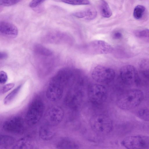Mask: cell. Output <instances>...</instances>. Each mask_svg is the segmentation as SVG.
<instances>
[{
  "label": "cell",
  "mask_w": 149,
  "mask_h": 149,
  "mask_svg": "<svg viewBox=\"0 0 149 149\" xmlns=\"http://www.w3.org/2000/svg\"><path fill=\"white\" fill-rule=\"evenodd\" d=\"M89 121L92 129L98 134H107L111 132L113 128L112 120L104 114H97L93 115Z\"/></svg>",
  "instance_id": "obj_3"
},
{
  "label": "cell",
  "mask_w": 149,
  "mask_h": 149,
  "mask_svg": "<svg viewBox=\"0 0 149 149\" xmlns=\"http://www.w3.org/2000/svg\"><path fill=\"white\" fill-rule=\"evenodd\" d=\"M34 142L31 138L25 137L21 138L16 142L12 148L33 149L34 148Z\"/></svg>",
  "instance_id": "obj_13"
},
{
  "label": "cell",
  "mask_w": 149,
  "mask_h": 149,
  "mask_svg": "<svg viewBox=\"0 0 149 149\" xmlns=\"http://www.w3.org/2000/svg\"><path fill=\"white\" fill-rule=\"evenodd\" d=\"M15 86L14 83H9L3 86L1 89V94H3L12 89Z\"/></svg>",
  "instance_id": "obj_28"
},
{
  "label": "cell",
  "mask_w": 149,
  "mask_h": 149,
  "mask_svg": "<svg viewBox=\"0 0 149 149\" xmlns=\"http://www.w3.org/2000/svg\"><path fill=\"white\" fill-rule=\"evenodd\" d=\"M58 149L77 148L78 146L74 142L67 139H63L59 141L56 145Z\"/></svg>",
  "instance_id": "obj_19"
},
{
  "label": "cell",
  "mask_w": 149,
  "mask_h": 149,
  "mask_svg": "<svg viewBox=\"0 0 149 149\" xmlns=\"http://www.w3.org/2000/svg\"><path fill=\"white\" fill-rule=\"evenodd\" d=\"M121 145L127 149H140L149 148V137L142 135L128 136L121 142Z\"/></svg>",
  "instance_id": "obj_7"
},
{
  "label": "cell",
  "mask_w": 149,
  "mask_h": 149,
  "mask_svg": "<svg viewBox=\"0 0 149 149\" xmlns=\"http://www.w3.org/2000/svg\"><path fill=\"white\" fill-rule=\"evenodd\" d=\"M88 95L90 101L93 104L99 105L106 101L107 96L105 87L99 84H93L89 87Z\"/></svg>",
  "instance_id": "obj_6"
},
{
  "label": "cell",
  "mask_w": 149,
  "mask_h": 149,
  "mask_svg": "<svg viewBox=\"0 0 149 149\" xmlns=\"http://www.w3.org/2000/svg\"><path fill=\"white\" fill-rule=\"evenodd\" d=\"M65 3L72 5H88L90 3L88 0H61Z\"/></svg>",
  "instance_id": "obj_26"
},
{
  "label": "cell",
  "mask_w": 149,
  "mask_h": 149,
  "mask_svg": "<svg viewBox=\"0 0 149 149\" xmlns=\"http://www.w3.org/2000/svg\"><path fill=\"white\" fill-rule=\"evenodd\" d=\"M13 137L6 135H1L0 138V148L6 149L13 146L15 143Z\"/></svg>",
  "instance_id": "obj_17"
},
{
  "label": "cell",
  "mask_w": 149,
  "mask_h": 149,
  "mask_svg": "<svg viewBox=\"0 0 149 149\" xmlns=\"http://www.w3.org/2000/svg\"><path fill=\"white\" fill-rule=\"evenodd\" d=\"M145 10L146 8L143 6H137L135 7L133 11L134 17L137 20L141 19L143 16Z\"/></svg>",
  "instance_id": "obj_24"
},
{
  "label": "cell",
  "mask_w": 149,
  "mask_h": 149,
  "mask_svg": "<svg viewBox=\"0 0 149 149\" xmlns=\"http://www.w3.org/2000/svg\"><path fill=\"white\" fill-rule=\"evenodd\" d=\"M65 76L58 72L51 79L47 88L46 95L49 100L55 102L60 100L63 96Z\"/></svg>",
  "instance_id": "obj_2"
},
{
  "label": "cell",
  "mask_w": 149,
  "mask_h": 149,
  "mask_svg": "<svg viewBox=\"0 0 149 149\" xmlns=\"http://www.w3.org/2000/svg\"><path fill=\"white\" fill-rule=\"evenodd\" d=\"M22 0H0V4L4 6H10L15 5Z\"/></svg>",
  "instance_id": "obj_27"
},
{
  "label": "cell",
  "mask_w": 149,
  "mask_h": 149,
  "mask_svg": "<svg viewBox=\"0 0 149 149\" xmlns=\"http://www.w3.org/2000/svg\"><path fill=\"white\" fill-rule=\"evenodd\" d=\"M8 57L7 54L5 52H0V59L3 60L6 59Z\"/></svg>",
  "instance_id": "obj_32"
},
{
  "label": "cell",
  "mask_w": 149,
  "mask_h": 149,
  "mask_svg": "<svg viewBox=\"0 0 149 149\" xmlns=\"http://www.w3.org/2000/svg\"><path fill=\"white\" fill-rule=\"evenodd\" d=\"M88 52L93 55L107 54L112 52L113 47L106 42L102 40H95L91 41L86 45Z\"/></svg>",
  "instance_id": "obj_9"
},
{
  "label": "cell",
  "mask_w": 149,
  "mask_h": 149,
  "mask_svg": "<svg viewBox=\"0 0 149 149\" xmlns=\"http://www.w3.org/2000/svg\"><path fill=\"white\" fill-rule=\"evenodd\" d=\"M137 116L141 120L149 121V109L143 108L139 109L136 113Z\"/></svg>",
  "instance_id": "obj_25"
},
{
  "label": "cell",
  "mask_w": 149,
  "mask_h": 149,
  "mask_svg": "<svg viewBox=\"0 0 149 149\" xmlns=\"http://www.w3.org/2000/svg\"><path fill=\"white\" fill-rule=\"evenodd\" d=\"M8 80V76L6 73L3 71L0 72V83L3 84H5Z\"/></svg>",
  "instance_id": "obj_29"
},
{
  "label": "cell",
  "mask_w": 149,
  "mask_h": 149,
  "mask_svg": "<svg viewBox=\"0 0 149 149\" xmlns=\"http://www.w3.org/2000/svg\"><path fill=\"white\" fill-rule=\"evenodd\" d=\"M3 129L6 132L14 134H20L24 128L23 120L21 117L16 116L7 120L3 124Z\"/></svg>",
  "instance_id": "obj_10"
},
{
  "label": "cell",
  "mask_w": 149,
  "mask_h": 149,
  "mask_svg": "<svg viewBox=\"0 0 149 149\" xmlns=\"http://www.w3.org/2000/svg\"><path fill=\"white\" fill-rule=\"evenodd\" d=\"M55 133L54 130L50 126L46 125L40 127L39 134L41 139L44 141L51 140L55 135Z\"/></svg>",
  "instance_id": "obj_14"
},
{
  "label": "cell",
  "mask_w": 149,
  "mask_h": 149,
  "mask_svg": "<svg viewBox=\"0 0 149 149\" xmlns=\"http://www.w3.org/2000/svg\"><path fill=\"white\" fill-rule=\"evenodd\" d=\"M134 34L137 38L149 42V29L137 30L134 31Z\"/></svg>",
  "instance_id": "obj_23"
},
{
  "label": "cell",
  "mask_w": 149,
  "mask_h": 149,
  "mask_svg": "<svg viewBox=\"0 0 149 149\" xmlns=\"http://www.w3.org/2000/svg\"><path fill=\"white\" fill-rule=\"evenodd\" d=\"M100 10L102 16L105 18H109L112 15V12L108 3L104 0H101Z\"/></svg>",
  "instance_id": "obj_21"
},
{
  "label": "cell",
  "mask_w": 149,
  "mask_h": 149,
  "mask_svg": "<svg viewBox=\"0 0 149 149\" xmlns=\"http://www.w3.org/2000/svg\"><path fill=\"white\" fill-rule=\"evenodd\" d=\"M45 0H32L30 3L29 5L31 8H34L40 5Z\"/></svg>",
  "instance_id": "obj_30"
},
{
  "label": "cell",
  "mask_w": 149,
  "mask_h": 149,
  "mask_svg": "<svg viewBox=\"0 0 149 149\" xmlns=\"http://www.w3.org/2000/svg\"><path fill=\"white\" fill-rule=\"evenodd\" d=\"M82 95V94L78 93L68 94L66 98L65 103L70 106H77L81 101Z\"/></svg>",
  "instance_id": "obj_16"
},
{
  "label": "cell",
  "mask_w": 149,
  "mask_h": 149,
  "mask_svg": "<svg viewBox=\"0 0 149 149\" xmlns=\"http://www.w3.org/2000/svg\"><path fill=\"white\" fill-rule=\"evenodd\" d=\"M44 110V104L41 100L37 99L33 101L26 113V120L27 123L30 126L37 123L42 116Z\"/></svg>",
  "instance_id": "obj_4"
},
{
  "label": "cell",
  "mask_w": 149,
  "mask_h": 149,
  "mask_svg": "<svg viewBox=\"0 0 149 149\" xmlns=\"http://www.w3.org/2000/svg\"><path fill=\"white\" fill-rule=\"evenodd\" d=\"M144 97L143 93L141 90H130L119 96L117 99L116 104L122 109H131L139 105Z\"/></svg>",
  "instance_id": "obj_1"
},
{
  "label": "cell",
  "mask_w": 149,
  "mask_h": 149,
  "mask_svg": "<svg viewBox=\"0 0 149 149\" xmlns=\"http://www.w3.org/2000/svg\"><path fill=\"white\" fill-rule=\"evenodd\" d=\"M91 76L92 79L97 82L108 83L114 79L115 72L111 68L102 65H98L93 69Z\"/></svg>",
  "instance_id": "obj_5"
},
{
  "label": "cell",
  "mask_w": 149,
  "mask_h": 149,
  "mask_svg": "<svg viewBox=\"0 0 149 149\" xmlns=\"http://www.w3.org/2000/svg\"><path fill=\"white\" fill-rule=\"evenodd\" d=\"M33 49L35 53L44 56H49L53 54V52L51 50L38 44L35 45Z\"/></svg>",
  "instance_id": "obj_18"
},
{
  "label": "cell",
  "mask_w": 149,
  "mask_h": 149,
  "mask_svg": "<svg viewBox=\"0 0 149 149\" xmlns=\"http://www.w3.org/2000/svg\"><path fill=\"white\" fill-rule=\"evenodd\" d=\"M139 64L141 73L145 79L149 81V61L143 60Z\"/></svg>",
  "instance_id": "obj_22"
},
{
  "label": "cell",
  "mask_w": 149,
  "mask_h": 149,
  "mask_svg": "<svg viewBox=\"0 0 149 149\" xmlns=\"http://www.w3.org/2000/svg\"><path fill=\"white\" fill-rule=\"evenodd\" d=\"M0 33L1 35L9 38H15L18 34V30L14 25L5 21L0 22Z\"/></svg>",
  "instance_id": "obj_12"
},
{
  "label": "cell",
  "mask_w": 149,
  "mask_h": 149,
  "mask_svg": "<svg viewBox=\"0 0 149 149\" xmlns=\"http://www.w3.org/2000/svg\"><path fill=\"white\" fill-rule=\"evenodd\" d=\"M64 115L63 109L58 106H53L50 107L47 110L45 118L51 126H56L62 121Z\"/></svg>",
  "instance_id": "obj_11"
},
{
  "label": "cell",
  "mask_w": 149,
  "mask_h": 149,
  "mask_svg": "<svg viewBox=\"0 0 149 149\" xmlns=\"http://www.w3.org/2000/svg\"><path fill=\"white\" fill-rule=\"evenodd\" d=\"M120 75L122 81L126 85L130 86L139 83L136 70L132 65H127L122 67L120 70Z\"/></svg>",
  "instance_id": "obj_8"
},
{
  "label": "cell",
  "mask_w": 149,
  "mask_h": 149,
  "mask_svg": "<svg viewBox=\"0 0 149 149\" xmlns=\"http://www.w3.org/2000/svg\"><path fill=\"white\" fill-rule=\"evenodd\" d=\"M22 86V84L18 86L6 97L4 100V104H10L14 100L19 92Z\"/></svg>",
  "instance_id": "obj_20"
},
{
  "label": "cell",
  "mask_w": 149,
  "mask_h": 149,
  "mask_svg": "<svg viewBox=\"0 0 149 149\" xmlns=\"http://www.w3.org/2000/svg\"><path fill=\"white\" fill-rule=\"evenodd\" d=\"M122 36V33L119 31H117L114 33L113 37L116 39H118L121 38Z\"/></svg>",
  "instance_id": "obj_31"
},
{
  "label": "cell",
  "mask_w": 149,
  "mask_h": 149,
  "mask_svg": "<svg viewBox=\"0 0 149 149\" xmlns=\"http://www.w3.org/2000/svg\"><path fill=\"white\" fill-rule=\"evenodd\" d=\"M73 15L78 18L92 20L96 17L97 12L93 8H88L83 10L75 12L73 14Z\"/></svg>",
  "instance_id": "obj_15"
}]
</instances>
